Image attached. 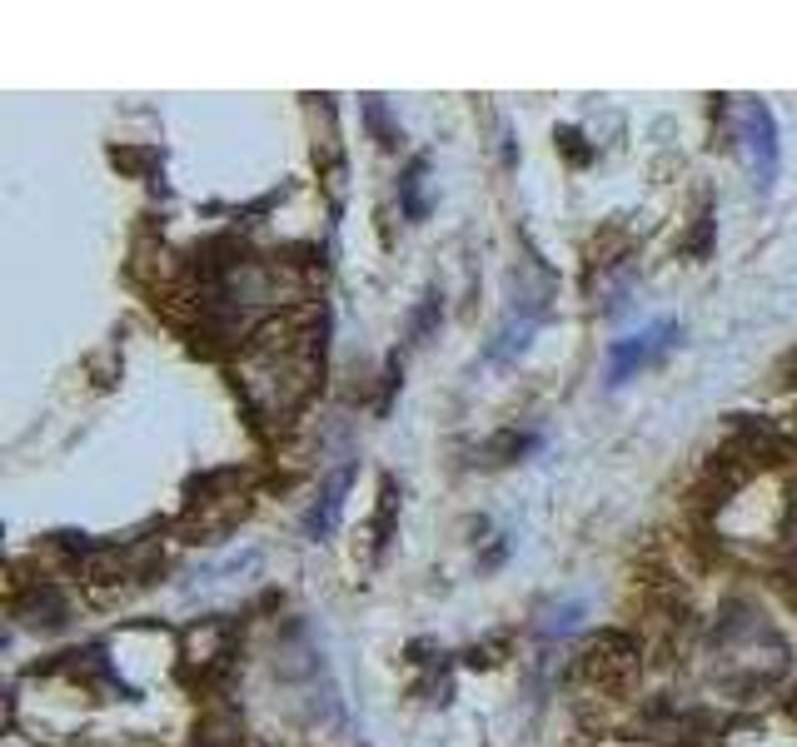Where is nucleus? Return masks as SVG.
Here are the masks:
<instances>
[{"mask_svg": "<svg viewBox=\"0 0 797 747\" xmlns=\"http://www.w3.org/2000/svg\"><path fill=\"white\" fill-rule=\"evenodd\" d=\"M20 618L35 627H60L65 623V598L55 593V588H35L30 593V603H20Z\"/></svg>", "mask_w": 797, "mask_h": 747, "instance_id": "obj_5", "label": "nucleus"}, {"mask_svg": "<svg viewBox=\"0 0 797 747\" xmlns=\"http://www.w3.org/2000/svg\"><path fill=\"white\" fill-rule=\"evenodd\" d=\"M344 488H349V468H339V474H334V478H329V484H324V498H319V504L309 508V518H304V528H309V533H314V538L324 533L329 523H334L339 504H344Z\"/></svg>", "mask_w": 797, "mask_h": 747, "instance_id": "obj_4", "label": "nucleus"}, {"mask_svg": "<svg viewBox=\"0 0 797 747\" xmlns=\"http://www.w3.org/2000/svg\"><path fill=\"white\" fill-rule=\"evenodd\" d=\"M673 334H677V324H653L648 334H638V339H623V344L613 349V359H608V378H628L633 369H643L648 359L658 354V349H667L673 344Z\"/></svg>", "mask_w": 797, "mask_h": 747, "instance_id": "obj_2", "label": "nucleus"}, {"mask_svg": "<svg viewBox=\"0 0 797 747\" xmlns=\"http://www.w3.org/2000/svg\"><path fill=\"white\" fill-rule=\"evenodd\" d=\"M558 139H563V149L578 159V165H583V159H588V145H578V139H583V135H578V129H563V135H558Z\"/></svg>", "mask_w": 797, "mask_h": 747, "instance_id": "obj_6", "label": "nucleus"}, {"mask_svg": "<svg viewBox=\"0 0 797 747\" xmlns=\"http://www.w3.org/2000/svg\"><path fill=\"white\" fill-rule=\"evenodd\" d=\"M583 677L598 687H628L638 677V643L628 633H598L583 653Z\"/></svg>", "mask_w": 797, "mask_h": 747, "instance_id": "obj_1", "label": "nucleus"}, {"mask_svg": "<svg viewBox=\"0 0 797 747\" xmlns=\"http://www.w3.org/2000/svg\"><path fill=\"white\" fill-rule=\"evenodd\" d=\"M747 155H753L757 185H773L777 169V139H773V115L763 105H747Z\"/></svg>", "mask_w": 797, "mask_h": 747, "instance_id": "obj_3", "label": "nucleus"}]
</instances>
